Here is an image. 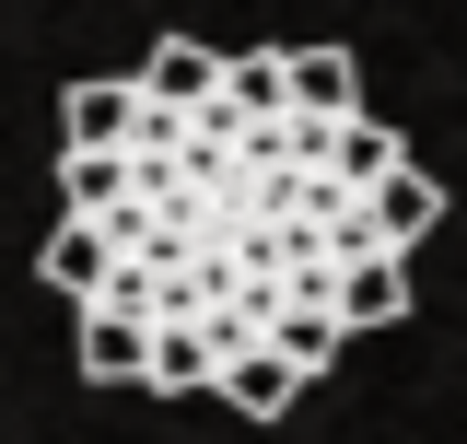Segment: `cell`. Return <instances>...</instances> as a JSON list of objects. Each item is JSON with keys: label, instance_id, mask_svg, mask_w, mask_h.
Returning <instances> with one entry per match:
<instances>
[{"label": "cell", "instance_id": "obj_6", "mask_svg": "<svg viewBox=\"0 0 467 444\" xmlns=\"http://www.w3.org/2000/svg\"><path fill=\"white\" fill-rule=\"evenodd\" d=\"M374 222H386V246L409 258V246L432 234V175H420V164H398L386 187H374Z\"/></svg>", "mask_w": 467, "mask_h": 444}, {"label": "cell", "instance_id": "obj_1", "mask_svg": "<svg viewBox=\"0 0 467 444\" xmlns=\"http://www.w3.org/2000/svg\"><path fill=\"white\" fill-rule=\"evenodd\" d=\"M398 129L374 106H152L106 153H70L58 199L94 234V292L152 328V386H223L245 421H281L292 397L339 363L350 280L386 246L374 187L398 175Z\"/></svg>", "mask_w": 467, "mask_h": 444}, {"label": "cell", "instance_id": "obj_3", "mask_svg": "<svg viewBox=\"0 0 467 444\" xmlns=\"http://www.w3.org/2000/svg\"><path fill=\"white\" fill-rule=\"evenodd\" d=\"M82 375H106V386H152V328L117 316V304H82Z\"/></svg>", "mask_w": 467, "mask_h": 444}, {"label": "cell", "instance_id": "obj_2", "mask_svg": "<svg viewBox=\"0 0 467 444\" xmlns=\"http://www.w3.org/2000/svg\"><path fill=\"white\" fill-rule=\"evenodd\" d=\"M223 70H234L223 48H199V36H164V48L140 58V94H152V106H211V94H223Z\"/></svg>", "mask_w": 467, "mask_h": 444}, {"label": "cell", "instance_id": "obj_5", "mask_svg": "<svg viewBox=\"0 0 467 444\" xmlns=\"http://www.w3.org/2000/svg\"><path fill=\"white\" fill-rule=\"evenodd\" d=\"M281 94H292V106H316V117H350V106H362V82H350L339 48H292V58H281Z\"/></svg>", "mask_w": 467, "mask_h": 444}, {"label": "cell", "instance_id": "obj_4", "mask_svg": "<svg viewBox=\"0 0 467 444\" xmlns=\"http://www.w3.org/2000/svg\"><path fill=\"white\" fill-rule=\"evenodd\" d=\"M70 153H106V141H129L140 129V82H70Z\"/></svg>", "mask_w": 467, "mask_h": 444}]
</instances>
